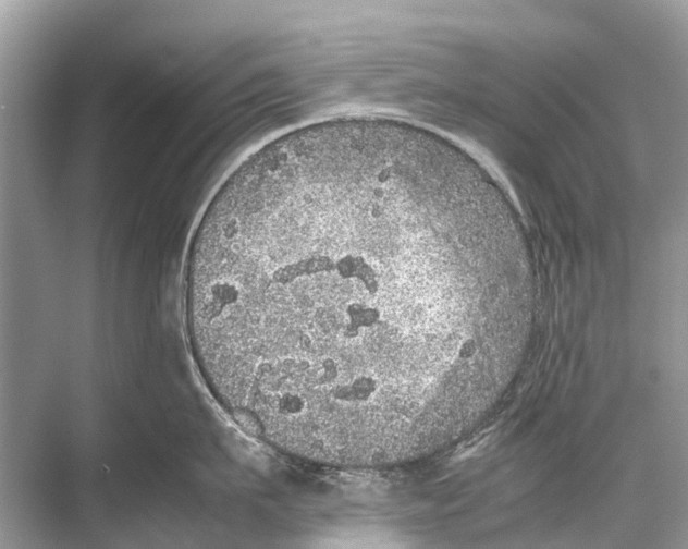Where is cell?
<instances>
[{
  "label": "cell",
  "instance_id": "obj_1",
  "mask_svg": "<svg viewBox=\"0 0 688 549\" xmlns=\"http://www.w3.org/2000/svg\"><path fill=\"white\" fill-rule=\"evenodd\" d=\"M501 239L388 162L333 157L231 196L193 237L192 334L329 359L402 346L503 314Z\"/></svg>",
  "mask_w": 688,
  "mask_h": 549
}]
</instances>
